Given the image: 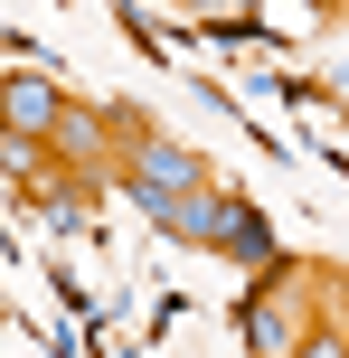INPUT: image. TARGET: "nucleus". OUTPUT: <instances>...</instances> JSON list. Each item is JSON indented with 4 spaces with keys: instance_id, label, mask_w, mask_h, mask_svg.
I'll return each mask as SVG.
<instances>
[{
    "instance_id": "423d86ee",
    "label": "nucleus",
    "mask_w": 349,
    "mask_h": 358,
    "mask_svg": "<svg viewBox=\"0 0 349 358\" xmlns=\"http://www.w3.org/2000/svg\"><path fill=\"white\" fill-rule=\"evenodd\" d=\"M302 358H349V349H340V330H331V321H321V330H312V340H302Z\"/></svg>"
},
{
    "instance_id": "f257e3e1",
    "label": "nucleus",
    "mask_w": 349,
    "mask_h": 358,
    "mask_svg": "<svg viewBox=\"0 0 349 358\" xmlns=\"http://www.w3.org/2000/svg\"><path fill=\"white\" fill-rule=\"evenodd\" d=\"M113 179L132 189V208H142V217H151L161 236H170V217H180L189 198H208V189H218V170H208V161H199L189 142H170V132H142V142H123Z\"/></svg>"
},
{
    "instance_id": "39448f33",
    "label": "nucleus",
    "mask_w": 349,
    "mask_h": 358,
    "mask_svg": "<svg viewBox=\"0 0 349 358\" xmlns=\"http://www.w3.org/2000/svg\"><path fill=\"white\" fill-rule=\"evenodd\" d=\"M0 170H10V179H19V189H38V179H48L57 161H48V151H38V142H19V132H10V123H0Z\"/></svg>"
},
{
    "instance_id": "0eeeda50",
    "label": "nucleus",
    "mask_w": 349,
    "mask_h": 358,
    "mask_svg": "<svg viewBox=\"0 0 349 358\" xmlns=\"http://www.w3.org/2000/svg\"><path fill=\"white\" fill-rule=\"evenodd\" d=\"M331 292V330H340V349H349V283H321Z\"/></svg>"
},
{
    "instance_id": "7ed1b4c3",
    "label": "nucleus",
    "mask_w": 349,
    "mask_h": 358,
    "mask_svg": "<svg viewBox=\"0 0 349 358\" xmlns=\"http://www.w3.org/2000/svg\"><path fill=\"white\" fill-rule=\"evenodd\" d=\"M66 104H76V94H66V85H48V76H29V66H10V76H0V123H10L19 142H38V151L57 142Z\"/></svg>"
},
{
    "instance_id": "20e7f679",
    "label": "nucleus",
    "mask_w": 349,
    "mask_h": 358,
    "mask_svg": "<svg viewBox=\"0 0 349 358\" xmlns=\"http://www.w3.org/2000/svg\"><path fill=\"white\" fill-rule=\"evenodd\" d=\"M29 208L38 217H57V227H85V208H94V179H76V170H48L29 189Z\"/></svg>"
},
{
    "instance_id": "f03ea898",
    "label": "nucleus",
    "mask_w": 349,
    "mask_h": 358,
    "mask_svg": "<svg viewBox=\"0 0 349 358\" xmlns=\"http://www.w3.org/2000/svg\"><path fill=\"white\" fill-rule=\"evenodd\" d=\"M321 330V311H302V292H293V264H264V283L245 292V358H302V340Z\"/></svg>"
}]
</instances>
